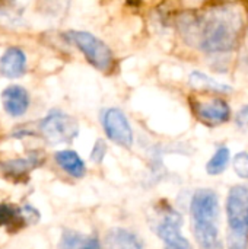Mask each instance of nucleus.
I'll list each match as a JSON object with an SVG mask.
<instances>
[{
	"mask_svg": "<svg viewBox=\"0 0 248 249\" xmlns=\"http://www.w3.org/2000/svg\"><path fill=\"white\" fill-rule=\"evenodd\" d=\"M228 249L248 248V188L235 185L227 198Z\"/></svg>",
	"mask_w": 248,
	"mask_h": 249,
	"instance_id": "3",
	"label": "nucleus"
},
{
	"mask_svg": "<svg viewBox=\"0 0 248 249\" xmlns=\"http://www.w3.org/2000/svg\"><path fill=\"white\" fill-rule=\"evenodd\" d=\"M234 171L240 178L248 179V153H238L234 159Z\"/></svg>",
	"mask_w": 248,
	"mask_h": 249,
	"instance_id": "16",
	"label": "nucleus"
},
{
	"mask_svg": "<svg viewBox=\"0 0 248 249\" xmlns=\"http://www.w3.org/2000/svg\"><path fill=\"white\" fill-rule=\"evenodd\" d=\"M243 26L241 12L234 6H224L210 10L200 22L197 38L205 53H229L238 44Z\"/></svg>",
	"mask_w": 248,
	"mask_h": 249,
	"instance_id": "1",
	"label": "nucleus"
},
{
	"mask_svg": "<svg viewBox=\"0 0 248 249\" xmlns=\"http://www.w3.org/2000/svg\"><path fill=\"white\" fill-rule=\"evenodd\" d=\"M105 153H107V144L104 143V140H96V143L92 149V153H91V159L95 163H101Z\"/></svg>",
	"mask_w": 248,
	"mask_h": 249,
	"instance_id": "19",
	"label": "nucleus"
},
{
	"mask_svg": "<svg viewBox=\"0 0 248 249\" xmlns=\"http://www.w3.org/2000/svg\"><path fill=\"white\" fill-rule=\"evenodd\" d=\"M58 166L73 178H82L86 174V166L82 158L75 150H60L54 155Z\"/></svg>",
	"mask_w": 248,
	"mask_h": 249,
	"instance_id": "11",
	"label": "nucleus"
},
{
	"mask_svg": "<svg viewBox=\"0 0 248 249\" xmlns=\"http://www.w3.org/2000/svg\"><path fill=\"white\" fill-rule=\"evenodd\" d=\"M35 165V162H32L31 159H15V160H9L1 163L0 166H3V169L7 174H13V175H20L29 169H32V166Z\"/></svg>",
	"mask_w": 248,
	"mask_h": 249,
	"instance_id": "15",
	"label": "nucleus"
},
{
	"mask_svg": "<svg viewBox=\"0 0 248 249\" xmlns=\"http://www.w3.org/2000/svg\"><path fill=\"white\" fill-rule=\"evenodd\" d=\"M26 70V55L19 47H9L0 58V73L7 79H18Z\"/></svg>",
	"mask_w": 248,
	"mask_h": 249,
	"instance_id": "8",
	"label": "nucleus"
},
{
	"mask_svg": "<svg viewBox=\"0 0 248 249\" xmlns=\"http://www.w3.org/2000/svg\"><path fill=\"white\" fill-rule=\"evenodd\" d=\"M105 249H143V245L130 231L114 228L105 235Z\"/></svg>",
	"mask_w": 248,
	"mask_h": 249,
	"instance_id": "10",
	"label": "nucleus"
},
{
	"mask_svg": "<svg viewBox=\"0 0 248 249\" xmlns=\"http://www.w3.org/2000/svg\"><path fill=\"white\" fill-rule=\"evenodd\" d=\"M189 82L193 88L196 89H205V90H212V92H222V93H229L232 90L231 86L225 85V83H221L218 82L216 79L208 76L206 73L203 71H191L190 73V77H189Z\"/></svg>",
	"mask_w": 248,
	"mask_h": 249,
	"instance_id": "13",
	"label": "nucleus"
},
{
	"mask_svg": "<svg viewBox=\"0 0 248 249\" xmlns=\"http://www.w3.org/2000/svg\"><path fill=\"white\" fill-rule=\"evenodd\" d=\"M58 249H99V242L95 238L83 236L75 231H64Z\"/></svg>",
	"mask_w": 248,
	"mask_h": 249,
	"instance_id": "12",
	"label": "nucleus"
},
{
	"mask_svg": "<svg viewBox=\"0 0 248 249\" xmlns=\"http://www.w3.org/2000/svg\"><path fill=\"white\" fill-rule=\"evenodd\" d=\"M165 249H193L190 242L183 236V235H178L175 236L174 239L165 242Z\"/></svg>",
	"mask_w": 248,
	"mask_h": 249,
	"instance_id": "20",
	"label": "nucleus"
},
{
	"mask_svg": "<svg viewBox=\"0 0 248 249\" xmlns=\"http://www.w3.org/2000/svg\"><path fill=\"white\" fill-rule=\"evenodd\" d=\"M1 104L10 117H22L29 108V93L23 86L10 85L1 92Z\"/></svg>",
	"mask_w": 248,
	"mask_h": 249,
	"instance_id": "7",
	"label": "nucleus"
},
{
	"mask_svg": "<svg viewBox=\"0 0 248 249\" xmlns=\"http://www.w3.org/2000/svg\"><path fill=\"white\" fill-rule=\"evenodd\" d=\"M197 114L200 120L208 124L216 125L227 123L231 117V108L224 99H212L208 102H200L197 107Z\"/></svg>",
	"mask_w": 248,
	"mask_h": 249,
	"instance_id": "9",
	"label": "nucleus"
},
{
	"mask_svg": "<svg viewBox=\"0 0 248 249\" xmlns=\"http://www.w3.org/2000/svg\"><path fill=\"white\" fill-rule=\"evenodd\" d=\"M229 149L225 147V146H221L216 149L215 155L209 159L208 165H206V172L209 175H219L222 174L227 166H228V162H229Z\"/></svg>",
	"mask_w": 248,
	"mask_h": 249,
	"instance_id": "14",
	"label": "nucleus"
},
{
	"mask_svg": "<svg viewBox=\"0 0 248 249\" xmlns=\"http://www.w3.org/2000/svg\"><path fill=\"white\" fill-rule=\"evenodd\" d=\"M16 217H20L19 210L15 212L10 206L0 204V226H7V225L13 223Z\"/></svg>",
	"mask_w": 248,
	"mask_h": 249,
	"instance_id": "17",
	"label": "nucleus"
},
{
	"mask_svg": "<svg viewBox=\"0 0 248 249\" xmlns=\"http://www.w3.org/2000/svg\"><path fill=\"white\" fill-rule=\"evenodd\" d=\"M66 38L85 55V58L98 70L108 71L113 67L114 55L111 48L98 36L86 31H69Z\"/></svg>",
	"mask_w": 248,
	"mask_h": 249,
	"instance_id": "4",
	"label": "nucleus"
},
{
	"mask_svg": "<svg viewBox=\"0 0 248 249\" xmlns=\"http://www.w3.org/2000/svg\"><path fill=\"white\" fill-rule=\"evenodd\" d=\"M19 213H20V219H22L26 225H35V223H38V220H39V213H38V210L34 209L32 206H23V207L19 210Z\"/></svg>",
	"mask_w": 248,
	"mask_h": 249,
	"instance_id": "18",
	"label": "nucleus"
},
{
	"mask_svg": "<svg viewBox=\"0 0 248 249\" xmlns=\"http://www.w3.org/2000/svg\"><path fill=\"white\" fill-rule=\"evenodd\" d=\"M39 130L45 140L51 144H66L73 142L79 134V125L77 121L60 111L53 109L50 111L39 123Z\"/></svg>",
	"mask_w": 248,
	"mask_h": 249,
	"instance_id": "5",
	"label": "nucleus"
},
{
	"mask_svg": "<svg viewBox=\"0 0 248 249\" xmlns=\"http://www.w3.org/2000/svg\"><path fill=\"white\" fill-rule=\"evenodd\" d=\"M219 198L212 190L194 193L190 204L193 233L200 249H224L219 238Z\"/></svg>",
	"mask_w": 248,
	"mask_h": 249,
	"instance_id": "2",
	"label": "nucleus"
},
{
	"mask_svg": "<svg viewBox=\"0 0 248 249\" xmlns=\"http://www.w3.org/2000/svg\"><path fill=\"white\" fill-rule=\"evenodd\" d=\"M102 127L107 137L121 147H132L133 131L124 112L118 108H108L102 115Z\"/></svg>",
	"mask_w": 248,
	"mask_h": 249,
	"instance_id": "6",
	"label": "nucleus"
},
{
	"mask_svg": "<svg viewBox=\"0 0 248 249\" xmlns=\"http://www.w3.org/2000/svg\"><path fill=\"white\" fill-rule=\"evenodd\" d=\"M235 121H237V125L240 128H247L248 127V105L243 107L238 112H237V117H235Z\"/></svg>",
	"mask_w": 248,
	"mask_h": 249,
	"instance_id": "21",
	"label": "nucleus"
}]
</instances>
